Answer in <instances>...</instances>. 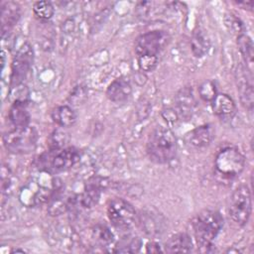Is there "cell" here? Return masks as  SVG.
Instances as JSON below:
<instances>
[{"label":"cell","instance_id":"cell-26","mask_svg":"<svg viewBox=\"0 0 254 254\" xmlns=\"http://www.w3.org/2000/svg\"><path fill=\"white\" fill-rule=\"evenodd\" d=\"M92 232H93V236L95 237L94 239H96V241H98L103 246L110 244L113 241L112 232L104 224H96L93 227Z\"/></svg>","mask_w":254,"mask_h":254},{"label":"cell","instance_id":"cell-7","mask_svg":"<svg viewBox=\"0 0 254 254\" xmlns=\"http://www.w3.org/2000/svg\"><path fill=\"white\" fill-rule=\"evenodd\" d=\"M251 190L248 186L240 185L230 196L228 212L231 219L238 225H245L251 215L252 198Z\"/></svg>","mask_w":254,"mask_h":254},{"label":"cell","instance_id":"cell-23","mask_svg":"<svg viewBox=\"0 0 254 254\" xmlns=\"http://www.w3.org/2000/svg\"><path fill=\"white\" fill-rule=\"evenodd\" d=\"M141 240L137 236L126 235L122 237L116 244L114 252L119 253H136L141 248Z\"/></svg>","mask_w":254,"mask_h":254},{"label":"cell","instance_id":"cell-19","mask_svg":"<svg viewBox=\"0 0 254 254\" xmlns=\"http://www.w3.org/2000/svg\"><path fill=\"white\" fill-rule=\"evenodd\" d=\"M136 222L148 235H157L162 230L163 222L160 219V215L150 211H144L140 214H137Z\"/></svg>","mask_w":254,"mask_h":254},{"label":"cell","instance_id":"cell-5","mask_svg":"<svg viewBox=\"0 0 254 254\" xmlns=\"http://www.w3.org/2000/svg\"><path fill=\"white\" fill-rule=\"evenodd\" d=\"M245 157L235 146L221 148L214 159V174L223 181H231L244 170Z\"/></svg>","mask_w":254,"mask_h":254},{"label":"cell","instance_id":"cell-27","mask_svg":"<svg viewBox=\"0 0 254 254\" xmlns=\"http://www.w3.org/2000/svg\"><path fill=\"white\" fill-rule=\"evenodd\" d=\"M225 23H226V26H228L229 29L234 33H237V35L243 33V25L239 18L233 15H229L226 17Z\"/></svg>","mask_w":254,"mask_h":254},{"label":"cell","instance_id":"cell-14","mask_svg":"<svg viewBox=\"0 0 254 254\" xmlns=\"http://www.w3.org/2000/svg\"><path fill=\"white\" fill-rule=\"evenodd\" d=\"M132 93L130 80L125 76L114 79L106 89V95L112 102L121 103L126 101Z\"/></svg>","mask_w":254,"mask_h":254},{"label":"cell","instance_id":"cell-8","mask_svg":"<svg viewBox=\"0 0 254 254\" xmlns=\"http://www.w3.org/2000/svg\"><path fill=\"white\" fill-rule=\"evenodd\" d=\"M107 216L111 224L120 230L131 228L137 219V213L133 205L119 197H115L108 202Z\"/></svg>","mask_w":254,"mask_h":254},{"label":"cell","instance_id":"cell-18","mask_svg":"<svg viewBox=\"0 0 254 254\" xmlns=\"http://www.w3.org/2000/svg\"><path fill=\"white\" fill-rule=\"evenodd\" d=\"M192 249V240L185 232L172 235L165 244V252L168 253H189Z\"/></svg>","mask_w":254,"mask_h":254},{"label":"cell","instance_id":"cell-17","mask_svg":"<svg viewBox=\"0 0 254 254\" xmlns=\"http://www.w3.org/2000/svg\"><path fill=\"white\" fill-rule=\"evenodd\" d=\"M8 119L13 127L28 126L31 116L27 108V101L15 100L9 109Z\"/></svg>","mask_w":254,"mask_h":254},{"label":"cell","instance_id":"cell-1","mask_svg":"<svg viewBox=\"0 0 254 254\" xmlns=\"http://www.w3.org/2000/svg\"><path fill=\"white\" fill-rule=\"evenodd\" d=\"M168 42V34L160 30L149 31L136 38L134 51L138 65L143 71H152L156 67L159 55Z\"/></svg>","mask_w":254,"mask_h":254},{"label":"cell","instance_id":"cell-2","mask_svg":"<svg viewBox=\"0 0 254 254\" xmlns=\"http://www.w3.org/2000/svg\"><path fill=\"white\" fill-rule=\"evenodd\" d=\"M190 226L200 251L209 252L212 241L223 226V217L216 210L204 209L192 218Z\"/></svg>","mask_w":254,"mask_h":254},{"label":"cell","instance_id":"cell-6","mask_svg":"<svg viewBox=\"0 0 254 254\" xmlns=\"http://www.w3.org/2000/svg\"><path fill=\"white\" fill-rule=\"evenodd\" d=\"M39 139L36 128L28 125L25 127H13L2 136L5 149L12 154H29L35 150Z\"/></svg>","mask_w":254,"mask_h":254},{"label":"cell","instance_id":"cell-11","mask_svg":"<svg viewBox=\"0 0 254 254\" xmlns=\"http://www.w3.org/2000/svg\"><path fill=\"white\" fill-rule=\"evenodd\" d=\"M214 138V129L210 124L197 126L188 132L185 136L186 144L192 149H203L207 147Z\"/></svg>","mask_w":254,"mask_h":254},{"label":"cell","instance_id":"cell-29","mask_svg":"<svg viewBox=\"0 0 254 254\" xmlns=\"http://www.w3.org/2000/svg\"><path fill=\"white\" fill-rule=\"evenodd\" d=\"M237 6L241 7L242 9H245V10H248V11H252L253 9V1H238V2H235Z\"/></svg>","mask_w":254,"mask_h":254},{"label":"cell","instance_id":"cell-30","mask_svg":"<svg viewBox=\"0 0 254 254\" xmlns=\"http://www.w3.org/2000/svg\"><path fill=\"white\" fill-rule=\"evenodd\" d=\"M18 252L24 253V252H25V250H23V249H15V250H13L11 253H18Z\"/></svg>","mask_w":254,"mask_h":254},{"label":"cell","instance_id":"cell-21","mask_svg":"<svg viewBox=\"0 0 254 254\" xmlns=\"http://www.w3.org/2000/svg\"><path fill=\"white\" fill-rule=\"evenodd\" d=\"M51 117L52 120L61 127H70L76 121V114L68 105L55 107L51 112Z\"/></svg>","mask_w":254,"mask_h":254},{"label":"cell","instance_id":"cell-22","mask_svg":"<svg viewBox=\"0 0 254 254\" xmlns=\"http://www.w3.org/2000/svg\"><path fill=\"white\" fill-rule=\"evenodd\" d=\"M210 48V43L207 36L201 30H196L190 38V49L195 58L205 56Z\"/></svg>","mask_w":254,"mask_h":254},{"label":"cell","instance_id":"cell-9","mask_svg":"<svg viewBox=\"0 0 254 254\" xmlns=\"http://www.w3.org/2000/svg\"><path fill=\"white\" fill-rule=\"evenodd\" d=\"M34 62V51L29 43H24L14 56L11 64L10 86L18 87L23 84L31 70Z\"/></svg>","mask_w":254,"mask_h":254},{"label":"cell","instance_id":"cell-10","mask_svg":"<svg viewBox=\"0 0 254 254\" xmlns=\"http://www.w3.org/2000/svg\"><path fill=\"white\" fill-rule=\"evenodd\" d=\"M234 77L241 104L249 111H252L254 106L252 73L245 67L244 64H239L235 68Z\"/></svg>","mask_w":254,"mask_h":254},{"label":"cell","instance_id":"cell-15","mask_svg":"<svg viewBox=\"0 0 254 254\" xmlns=\"http://www.w3.org/2000/svg\"><path fill=\"white\" fill-rule=\"evenodd\" d=\"M211 104L214 114L220 119L229 120L236 114L235 102L226 93H217Z\"/></svg>","mask_w":254,"mask_h":254},{"label":"cell","instance_id":"cell-12","mask_svg":"<svg viewBox=\"0 0 254 254\" xmlns=\"http://www.w3.org/2000/svg\"><path fill=\"white\" fill-rule=\"evenodd\" d=\"M106 183L101 179H93L87 183L83 192L75 197V203L84 208H89L95 205L100 197L102 190L105 188Z\"/></svg>","mask_w":254,"mask_h":254},{"label":"cell","instance_id":"cell-24","mask_svg":"<svg viewBox=\"0 0 254 254\" xmlns=\"http://www.w3.org/2000/svg\"><path fill=\"white\" fill-rule=\"evenodd\" d=\"M33 12L37 19L41 21H48L53 17L55 8L49 1H38L33 6Z\"/></svg>","mask_w":254,"mask_h":254},{"label":"cell","instance_id":"cell-3","mask_svg":"<svg viewBox=\"0 0 254 254\" xmlns=\"http://www.w3.org/2000/svg\"><path fill=\"white\" fill-rule=\"evenodd\" d=\"M177 149V138L168 127L157 126L148 136L146 152L155 164L163 165L171 162L176 156Z\"/></svg>","mask_w":254,"mask_h":254},{"label":"cell","instance_id":"cell-4","mask_svg":"<svg viewBox=\"0 0 254 254\" xmlns=\"http://www.w3.org/2000/svg\"><path fill=\"white\" fill-rule=\"evenodd\" d=\"M79 152L73 147L51 148L37 157L36 168L49 175H55L73 167L79 160Z\"/></svg>","mask_w":254,"mask_h":254},{"label":"cell","instance_id":"cell-20","mask_svg":"<svg viewBox=\"0 0 254 254\" xmlns=\"http://www.w3.org/2000/svg\"><path fill=\"white\" fill-rule=\"evenodd\" d=\"M237 47L242 56L245 67L252 73L253 72V58H254V46L251 38L245 34L237 35Z\"/></svg>","mask_w":254,"mask_h":254},{"label":"cell","instance_id":"cell-25","mask_svg":"<svg viewBox=\"0 0 254 254\" xmlns=\"http://www.w3.org/2000/svg\"><path fill=\"white\" fill-rule=\"evenodd\" d=\"M198 94L199 97L206 102H211L215 96L217 95V90H216V85L214 81L207 79L204 80L200 83L198 86Z\"/></svg>","mask_w":254,"mask_h":254},{"label":"cell","instance_id":"cell-16","mask_svg":"<svg viewBox=\"0 0 254 254\" xmlns=\"http://www.w3.org/2000/svg\"><path fill=\"white\" fill-rule=\"evenodd\" d=\"M176 108L175 110L179 117L189 118L191 116L193 109L195 107V99L192 94L191 88L184 87L176 95L175 98Z\"/></svg>","mask_w":254,"mask_h":254},{"label":"cell","instance_id":"cell-13","mask_svg":"<svg viewBox=\"0 0 254 254\" xmlns=\"http://www.w3.org/2000/svg\"><path fill=\"white\" fill-rule=\"evenodd\" d=\"M21 16L20 5L14 1L1 3V32L2 36L8 34L17 24Z\"/></svg>","mask_w":254,"mask_h":254},{"label":"cell","instance_id":"cell-28","mask_svg":"<svg viewBox=\"0 0 254 254\" xmlns=\"http://www.w3.org/2000/svg\"><path fill=\"white\" fill-rule=\"evenodd\" d=\"M146 252L148 253H160V252H165V250L163 249V247L155 242V241H151L146 245Z\"/></svg>","mask_w":254,"mask_h":254}]
</instances>
